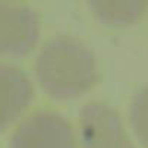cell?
Instances as JSON below:
<instances>
[{
    "mask_svg": "<svg viewBox=\"0 0 148 148\" xmlns=\"http://www.w3.org/2000/svg\"><path fill=\"white\" fill-rule=\"evenodd\" d=\"M81 148H135L119 113L104 103H90L79 113Z\"/></svg>",
    "mask_w": 148,
    "mask_h": 148,
    "instance_id": "cell-2",
    "label": "cell"
},
{
    "mask_svg": "<svg viewBox=\"0 0 148 148\" xmlns=\"http://www.w3.org/2000/svg\"><path fill=\"white\" fill-rule=\"evenodd\" d=\"M10 148H75L69 122L54 112H37L13 132Z\"/></svg>",
    "mask_w": 148,
    "mask_h": 148,
    "instance_id": "cell-3",
    "label": "cell"
},
{
    "mask_svg": "<svg viewBox=\"0 0 148 148\" xmlns=\"http://www.w3.org/2000/svg\"><path fill=\"white\" fill-rule=\"evenodd\" d=\"M129 119L136 138L148 148V85L138 91L134 97L131 103Z\"/></svg>",
    "mask_w": 148,
    "mask_h": 148,
    "instance_id": "cell-7",
    "label": "cell"
},
{
    "mask_svg": "<svg viewBox=\"0 0 148 148\" xmlns=\"http://www.w3.org/2000/svg\"><path fill=\"white\" fill-rule=\"evenodd\" d=\"M94 15L109 25L134 24L142 16L145 2H90Z\"/></svg>",
    "mask_w": 148,
    "mask_h": 148,
    "instance_id": "cell-6",
    "label": "cell"
},
{
    "mask_svg": "<svg viewBox=\"0 0 148 148\" xmlns=\"http://www.w3.org/2000/svg\"><path fill=\"white\" fill-rule=\"evenodd\" d=\"M35 73L49 95L59 100L75 98L95 84V57L82 41L72 37H56L40 50Z\"/></svg>",
    "mask_w": 148,
    "mask_h": 148,
    "instance_id": "cell-1",
    "label": "cell"
},
{
    "mask_svg": "<svg viewBox=\"0 0 148 148\" xmlns=\"http://www.w3.org/2000/svg\"><path fill=\"white\" fill-rule=\"evenodd\" d=\"M40 34L37 13L22 5L0 2V56H24Z\"/></svg>",
    "mask_w": 148,
    "mask_h": 148,
    "instance_id": "cell-4",
    "label": "cell"
},
{
    "mask_svg": "<svg viewBox=\"0 0 148 148\" xmlns=\"http://www.w3.org/2000/svg\"><path fill=\"white\" fill-rule=\"evenodd\" d=\"M32 97V84L22 71L0 65V131H5L24 113Z\"/></svg>",
    "mask_w": 148,
    "mask_h": 148,
    "instance_id": "cell-5",
    "label": "cell"
}]
</instances>
